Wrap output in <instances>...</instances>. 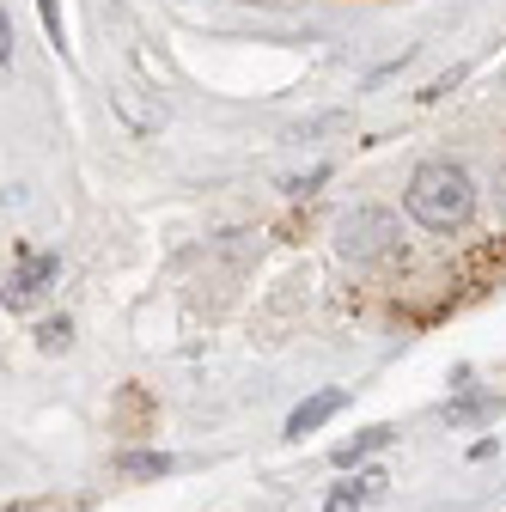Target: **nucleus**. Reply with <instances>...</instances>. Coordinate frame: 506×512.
I'll list each match as a JSON object with an SVG mask.
<instances>
[{"mask_svg": "<svg viewBox=\"0 0 506 512\" xmlns=\"http://www.w3.org/2000/svg\"><path fill=\"white\" fill-rule=\"evenodd\" d=\"M336 409H342V391H318L311 403H299V409L287 415V433H293V439H305L311 427H324V421H330Z\"/></svg>", "mask_w": 506, "mask_h": 512, "instance_id": "obj_4", "label": "nucleus"}, {"mask_svg": "<svg viewBox=\"0 0 506 512\" xmlns=\"http://www.w3.org/2000/svg\"><path fill=\"white\" fill-rule=\"evenodd\" d=\"M342 250L348 256H391L397 250V220L385 208H354L342 220Z\"/></svg>", "mask_w": 506, "mask_h": 512, "instance_id": "obj_2", "label": "nucleus"}, {"mask_svg": "<svg viewBox=\"0 0 506 512\" xmlns=\"http://www.w3.org/2000/svg\"><path fill=\"white\" fill-rule=\"evenodd\" d=\"M378 488H385V476H366V482H342V488L330 494V506H324V512H360V506H366V494H378Z\"/></svg>", "mask_w": 506, "mask_h": 512, "instance_id": "obj_5", "label": "nucleus"}, {"mask_svg": "<svg viewBox=\"0 0 506 512\" xmlns=\"http://www.w3.org/2000/svg\"><path fill=\"white\" fill-rule=\"evenodd\" d=\"M55 275V256H25L19 263V275L7 281V305H31L37 293H43V281Z\"/></svg>", "mask_w": 506, "mask_h": 512, "instance_id": "obj_3", "label": "nucleus"}, {"mask_svg": "<svg viewBox=\"0 0 506 512\" xmlns=\"http://www.w3.org/2000/svg\"><path fill=\"white\" fill-rule=\"evenodd\" d=\"M409 214L421 220V226H433V232H452V226H464L470 220V208H476V183H470V171L464 165H452V159H427L415 177H409Z\"/></svg>", "mask_w": 506, "mask_h": 512, "instance_id": "obj_1", "label": "nucleus"}, {"mask_svg": "<svg viewBox=\"0 0 506 512\" xmlns=\"http://www.w3.org/2000/svg\"><path fill=\"white\" fill-rule=\"evenodd\" d=\"M68 330H74L68 317H49V324L37 330V348H43V354H55V348H68Z\"/></svg>", "mask_w": 506, "mask_h": 512, "instance_id": "obj_7", "label": "nucleus"}, {"mask_svg": "<svg viewBox=\"0 0 506 512\" xmlns=\"http://www.w3.org/2000/svg\"><path fill=\"white\" fill-rule=\"evenodd\" d=\"M385 445H391V427H372V433H360L354 445H342V452H336V464H360L366 452H385Z\"/></svg>", "mask_w": 506, "mask_h": 512, "instance_id": "obj_6", "label": "nucleus"}]
</instances>
